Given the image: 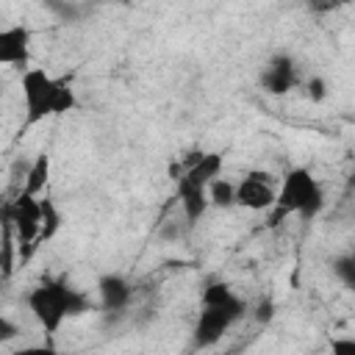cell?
<instances>
[{"instance_id":"obj_20","label":"cell","mask_w":355,"mask_h":355,"mask_svg":"<svg viewBox=\"0 0 355 355\" xmlns=\"http://www.w3.org/2000/svg\"><path fill=\"white\" fill-rule=\"evenodd\" d=\"M333 352H355V341H352V338L333 341Z\"/></svg>"},{"instance_id":"obj_9","label":"cell","mask_w":355,"mask_h":355,"mask_svg":"<svg viewBox=\"0 0 355 355\" xmlns=\"http://www.w3.org/2000/svg\"><path fill=\"white\" fill-rule=\"evenodd\" d=\"M222 175V153H200L197 155V161L178 178V180H186V183H191V186H200V189H205L214 178H219Z\"/></svg>"},{"instance_id":"obj_19","label":"cell","mask_w":355,"mask_h":355,"mask_svg":"<svg viewBox=\"0 0 355 355\" xmlns=\"http://www.w3.org/2000/svg\"><path fill=\"white\" fill-rule=\"evenodd\" d=\"M17 336H19V324L14 319H8V316L0 313V347L8 344V341H14Z\"/></svg>"},{"instance_id":"obj_6","label":"cell","mask_w":355,"mask_h":355,"mask_svg":"<svg viewBox=\"0 0 355 355\" xmlns=\"http://www.w3.org/2000/svg\"><path fill=\"white\" fill-rule=\"evenodd\" d=\"M31 61V31L25 25L0 28V67L25 69Z\"/></svg>"},{"instance_id":"obj_12","label":"cell","mask_w":355,"mask_h":355,"mask_svg":"<svg viewBox=\"0 0 355 355\" xmlns=\"http://www.w3.org/2000/svg\"><path fill=\"white\" fill-rule=\"evenodd\" d=\"M39 202H42V225H39V236H36V247H42L44 241H50L58 230H61V211H58V205H55V200L53 197H39Z\"/></svg>"},{"instance_id":"obj_18","label":"cell","mask_w":355,"mask_h":355,"mask_svg":"<svg viewBox=\"0 0 355 355\" xmlns=\"http://www.w3.org/2000/svg\"><path fill=\"white\" fill-rule=\"evenodd\" d=\"M252 316H255V322H258V324L272 322V316H275V302H272L269 297H261V300H258V305H255V311H252Z\"/></svg>"},{"instance_id":"obj_7","label":"cell","mask_w":355,"mask_h":355,"mask_svg":"<svg viewBox=\"0 0 355 355\" xmlns=\"http://www.w3.org/2000/svg\"><path fill=\"white\" fill-rule=\"evenodd\" d=\"M300 80V72H297V64L291 55H272L269 64L263 67L261 72V86L269 92V94H286L297 86Z\"/></svg>"},{"instance_id":"obj_3","label":"cell","mask_w":355,"mask_h":355,"mask_svg":"<svg viewBox=\"0 0 355 355\" xmlns=\"http://www.w3.org/2000/svg\"><path fill=\"white\" fill-rule=\"evenodd\" d=\"M55 83H58V78L47 75L42 67H25V69H22L19 89H22V100H25V119H22L19 133H25V130H31L33 125L44 122L47 116H53Z\"/></svg>"},{"instance_id":"obj_10","label":"cell","mask_w":355,"mask_h":355,"mask_svg":"<svg viewBox=\"0 0 355 355\" xmlns=\"http://www.w3.org/2000/svg\"><path fill=\"white\" fill-rule=\"evenodd\" d=\"M175 183H178V200H180L183 219H186L189 225L200 222V219L205 216V211L211 208V205H208V194H205V189L191 186V183H186V180H175Z\"/></svg>"},{"instance_id":"obj_5","label":"cell","mask_w":355,"mask_h":355,"mask_svg":"<svg viewBox=\"0 0 355 355\" xmlns=\"http://www.w3.org/2000/svg\"><path fill=\"white\" fill-rule=\"evenodd\" d=\"M239 319H241V313H236V311H230V308L202 305L200 319H197V324H194V347H200V349L214 347Z\"/></svg>"},{"instance_id":"obj_2","label":"cell","mask_w":355,"mask_h":355,"mask_svg":"<svg viewBox=\"0 0 355 355\" xmlns=\"http://www.w3.org/2000/svg\"><path fill=\"white\" fill-rule=\"evenodd\" d=\"M324 208V189L322 183L311 175V169L305 166H294L283 175V180L277 183V194L272 208L266 211L269 216V227L280 225L286 216H302V219H313L319 211Z\"/></svg>"},{"instance_id":"obj_1","label":"cell","mask_w":355,"mask_h":355,"mask_svg":"<svg viewBox=\"0 0 355 355\" xmlns=\"http://www.w3.org/2000/svg\"><path fill=\"white\" fill-rule=\"evenodd\" d=\"M28 311L33 319L44 327L47 336H55L61 324L69 316H83L92 311V300L75 288H69L64 280H42L28 291Z\"/></svg>"},{"instance_id":"obj_14","label":"cell","mask_w":355,"mask_h":355,"mask_svg":"<svg viewBox=\"0 0 355 355\" xmlns=\"http://www.w3.org/2000/svg\"><path fill=\"white\" fill-rule=\"evenodd\" d=\"M75 105H78L75 89L69 86L67 78H58V83H55V94H53V116H64V114L75 111Z\"/></svg>"},{"instance_id":"obj_8","label":"cell","mask_w":355,"mask_h":355,"mask_svg":"<svg viewBox=\"0 0 355 355\" xmlns=\"http://www.w3.org/2000/svg\"><path fill=\"white\" fill-rule=\"evenodd\" d=\"M97 297H100V308L108 313H122L130 300H133V286L128 277L122 275H103L97 280Z\"/></svg>"},{"instance_id":"obj_17","label":"cell","mask_w":355,"mask_h":355,"mask_svg":"<svg viewBox=\"0 0 355 355\" xmlns=\"http://www.w3.org/2000/svg\"><path fill=\"white\" fill-rule=\"evenodd\" d=\"M347 3L349 0H305V6H308L311 14H330V11H336V8L347 6Z\"/></svg>"},{"instance_id":"obj_15","label":"cell","mask_w":355,"mask_h":355,"mask_svg":"<svg viewBox=\"0 0 355 355\" xmlns=\"http://www.w3.org/2000/svg\"><path fill=\"white\" fill-rule=\"evenodd\" d=\"M305 94H308V100H311V103H324V100H327V94H330L327 80H324L322 75H311V78L305 80Z\"/></svg>"},{"instance_id":"obj_4","label":"cell","mask_w":355,"mask_h":355,"mask_svg":"<svg viewBox=\"0 0 355 355\" xmlns=\"http://www.w3.org/2000/svg\"><path fill=\"white\" fill-rule=\"evenodd\" d=\"M275 194H277V180L263 169H252L236 183V205L247 211H269Z\"/></svg>"},{"instance_id":"obj_11","label":"cell","mask_w":355,"mask_h":355,"mask_svg":"<svg viewBox=\"0 0 355 355\" xmlns=\"http://www.w3.org/2000/svg\"><path fill=\"white\" fill-rule=\"evenodd\" d=\"M50 183V153H39L28 166H25V175H22V189L25 194H33V197H42L44 189Z\"/></svg>"},{"instance_id":"obj_16","label":"cell","mask_w":355,"mask_h":355,"mask_svg":"<svg viewBox=\"0 0 355 355\" xmlns=\"http://www.w3.org/2000/svg\"><path fill=\"white\" fill-rule=\"evenodd\" d=\"M333 272H336V275H338V277H341V280H344L349 288L355 286V261H352L349 255L338 258V261L333 263Z\"/></svg>"},{"instance_id":"obj_13","label":"cell","mask_w":355,"mask_h":355,"mask_svg":"<svg viewBox=\"0 0 355 355\" xmlns=\"http://www.w3.org/2000/svg\"><path fill=\"white\" fill-rule=\"evenodd\" d=\"M205 194H208V205L214 208H230L236 205V183L227 180V178H214L208 186H205Z\"/></svg>"}]
</instances>
